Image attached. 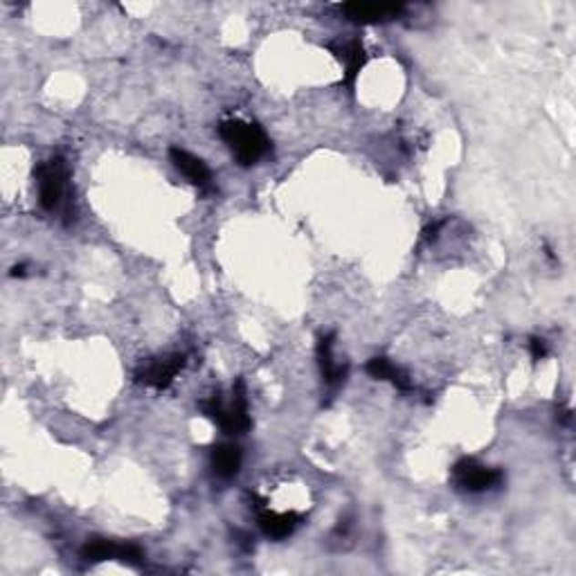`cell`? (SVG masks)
Wrapping results in <instances>:
<instances>
[{"label": "cell", "mask_w": 576, "mask_h": 576, "mask_svg": "<svg viewBox=\"0 0 576 576\" xmlns=\"http://www.w3.org/2000/svg\"><path fill=\"white\" fill-rule=\"evenodd\" d=\"M12 275H14V277H18V275L23 277V275H26V266H16V268H14V271H12Z\"/></svg>", "instance_id": "16"}, {"label": "cell", "mask_w": 576, "mask_h": 576, "mask_svg": "<svg viewBox=\"0 0 576 576\" xmlns=\"http://www.w3.org/2000/svg\"><path fill=\"white\" fill-rule=\"evenodd\" d=\"M242 448L234 444H219L214 446L212 453H210V467H212L216 478L221 479L237 478L239 470H242Z\"/></svg>", "instance_id": "11"}, {"label": "cell", "mask_w": 576, "mask_h": 576, "mask_svg": "<svg viewBox=\"0 0 576 576\" xmlns=\"http://www.w3.org/2000/svg\"><path fill=\"white\" fill-rule=\"evenodd\" d=\"M334 334L320 335L318 349H315V354H318L320 374H323V381L329 387H338L340 383L347 378V365H338L334 360Z\"/></svg>", "instance_id": "10"}, {"label": "cell", "mask_w": 576, "mask_h": 576, "mask_svg": "<svg viewBox=\"0 0 576 576\" xmlns=\"http://www.w3.org/2000/svg\"><path fill=\"white\" fill-rule=\"evenodd\" d=\"M502 470L479 464L478 459L464 458L453 467V482L464 493H484L502 484Z\"/></svg>", "instance_id": "4"}, {"label": "cell", "mask_w": 576, "mask_h": 576, "mask_svg": "<svg viewBox=\"0 0 576 576\" xmlns=\"http://www.w3.org/2000/svg\"><path fill=\"white\" fill-rule=\"evenodd\" d=\"M81 559L88 563H102V561H122L129 565H140L144 561V551L133 542H115L95 539L81 547Z\"/></svg>", "instance_id": "5"}, {"label": "cell", "mask_w": 576, "mask_h": 576, "mask_svg": "<svg viewBox=\"0 0 576 576\" xmlns=\"http://www.w3.org/2000/svg\"><path fill=\"white\" fill-rule=\"evenodd\" d=\"M257 507H259V527H262L263 536H268V539H273V540L288 539V536L300 527V522H302L300 513L271 511V509L263 507V502L257 504Z\"/></svg>", "instance_id": "9"}, {"label": "cell", "mask_w": 576, "mask_h": 576, "mask_svg": "<svg viewBox=\"0 0 576 576\" xmlns=\"http://www.w3.org/2000/svg\"><path fill=\"white\" fill-rule=\"evenodd\" d=\"M219 136L232 149L234 158L243 167L254 165L271 151V140L259 124L243 122V119H225L219 124Z\"/></svg>", "instance_id": "2"}, {"label": "cell", "mask_w": 576, "mask_h": 576, "mask_svg": "<svg viewBox=\"0 0 576 576\" xmlns=\"http://www.w3.org/2000/svg\"><path fill=\"white\" fill-rule=\"evenodd\" d=\"M35 179L38 187V203L46 212H64L66 223L72 219V205L68 199V179L70 171L64 158H50L41 162L35 170Z\"/></svg>", "instance_id": "1"}, {"label": "cell", "mask_w": 576, "mask_h": 576, "mask_svg": "<svg viewBox=\"0 0 576 576\" xmlns=\"http://www.w3.org/2000/svg\"><path fill=\"white\" fill-rule=\"evenodd\" d=\"M170 158H171V162H174L176 170H179L180 174L191 182V185L199 187L203 194H214L216 187H214L212 171L208 170V165H205L201 158L191 156L190 151H185V149H179V147L170 149Z\"/></svg>", "instance_id": "7"}, {"label": "cell", "mask_w": 576, "mask_h": 576, "mask_svg": "<svg viewBox=\"0 0 576 576\" xmlns=\"http://www.w3.org/2000/svg\"><path fill=\"white\" fill-rule=\"evenodd\" d=\"M446 221H435V223L426 225L424 232H421V243H432L437 239V234H439V230L444 228Z\"/></svg>", "instance_id": "14"}, {"label": "cell", "mask_w": 576, "mask_h": 576, "mask_svg": "<svg viewBox=\"0 0 576 576\" xmlns=\"http://www.w3.org/2000/svg\"><path fill=\"white\" fill-rule=\"evenodd\" d=\"M365 369H367L369 376L376 378V381H390L396 390H401V392L412 390L410 376H407L401 367H396L390 358H383V356L372 358Z\"/></svg>", "instance_id": "13"}, {"label": "cell", "mask_w": 576, "mask_h": 576, "mask_svg": "<svg viewBox=\"0 0 576 576\" xmlns=\"http://www.w3.org/2000/svg\"><path fill=\"white\" fill-rule=\"evenodd\" d=\"M187 358L185 354H170L165 358H156L149 363L147 367L138 369L136 378L144 387H153V390H167L179 376V372L185 367Z\"/></svg>", "instance_id": "6"}, {"label": "cell", "mask_w": 576, "mask_h": 576, "mask_svg": "<svg viewBox=\"0 0 576 576\" xmlns=\"http://www.w3.org/2000/svg\"><path fill=\"white\" fill-rule=\"evenodd\" d=\"M331 52H334V55L338 57V59L345 64L343 84L345 86H354V81H356L358 72L363 70L365 61H367V55H365L363 43H360L358 38H354V41L343 43V46H331Z\"/></svg>", "instance_id": "12"}, {"label": "cell", "mask_w": 576, "mask_h": 576, "mask_svg": "<svg viewBox=\"0 0 576 576\" xmlns=\"http://www.w3.org/2000/svg\"><path fill=\"white\" fill-rule=\"evenodd\" d=\"M201 410L208 419H212L225 435H243L251 430V415H248V398L243 381H237L232 387V396L225 401L221 395H212L208 401L201 403Z\"/></svg>", "instance_id": "3"}, {"label": "cell", "mask_w": 576, "mask_h": 576, "mask_svg": "<svg viewBox=\"0 0 576 576\" xmlns=\"http://www.w3.org/2000/svg\"><path fill=\"white\" fill-rule=\"evenodd\" d=\"M530 352L534 360H542L547 356V343L542 338H531L530 340Z\"/></svg>", "instance_id": "15"}, {"label": "cell", "mask_w": 576, "mask_h": 576, "mask_svg": "<svg viewBox=\"0 0 576 576\" xmlns=\"http://www.w3.org/2000/svg\"><path fill=\"white\" fill-rule=\"evenodd\" d=\"M340 12L347 16V21L363 23V26H376V23L396 21L406 7L403 5H367V3H349L340 7Z\"/></svg>", "instance_id": "8"}]
</instances>
